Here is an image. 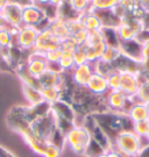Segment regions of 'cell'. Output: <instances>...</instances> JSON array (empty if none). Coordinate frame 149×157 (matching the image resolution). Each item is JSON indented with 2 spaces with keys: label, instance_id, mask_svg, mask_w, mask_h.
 I'll return each instance as SVG.
<instances>
[{
  "label": "cell",
  "instance_id": "1",
  "mask_svg": "<svg viewBox=\"0 0 149 157\" xmlns=\"http://www.w3.org/2000/svg\"><path fill=\"white\" fill-rule=\"evenodd\" d=\"M146 147L144 141L133 130H122L112 140V148L124 157H138Z\"/></svg>",
  "mask_w": 149,
  "mask_h": 157
},
{
  "label": "cell",
  "instance_id": "2",
  "mask_svg": "<svg viewBox=\"0 0 149 157\" xmlns=\"http://www.w3.org/2000/svg\"><path fill=\"white\" fill-rule=\"evenodd\" d=\"M91 141V134L84 126H73L65 134V146L78 156H85Z\"/></svg>",
  "mask_w": 149,
  "mask_h": 157
},
{
  "label": "cell",
  "instance_id": "3",
  "mask_svg": "<svg viewBox=\"0 0 149 157\" xmlns=\"http://www.w3.org/2000/svg\"><path fill=\"white\" fill-rule=\"evenodd\" d=\"M103 99L107 111L116 114L127 115L128 109L133 105V98H129L121 90H110Z\"/></svg>",
  "mask_w": 149,
  "mask_h": 157
},
{
  "label": "cell",
  "instance_id": "4",
  "mask_svg": "<svg viewBox=\"0 0 149 157\" xmlns=\"http://www.w3.org/2000/svg\"><path fill=\"white\" fill-rule=\"evenodd\" d=\"M50 20L47 19L43 8L36 4H28L22 8V25L36 27L39 30L49 27Z\"/></svg>",
  "mask_w": 149,
  "mask_h": 157
},
{
  "label": "cell",
  "instance_id": "5",
  "mask_svg": "<svg viewBox=\"0 0 149 157\" xmlns=\"http://www.w3.org/2000/svg\"><path fill=\"white\" fill-rule=\"evenodd\" d=\"M37 34H39V29L36 27L22 25L18 32V35L14 39V45H17L18 48H20L25 52H30L34 49Z\"/></svg>",
  "mask_w": 149,
  "mask_h": 157
},
{
  "label": "cell",
  "instance_id": "6",
  "mask_svg": "<svg viewBox=\"0 0 149 157\" xmlns=\"http://www.w3.org/2000/svg\"><path fill=\"white\" fill-rule=\"evenodd\" d=\"M25 67L29 75H32L35 78H40L48 70V62L44 57V54L30 51L28 52Z\"/></svg>",
  "mask_w": 149,
  "mask_h": 157
},
{
  "label": "cell",
  "instance_id": "7",
  "mask_svg": "<svg viewBox=\"0 0 149 157\" xmlns=\"http://www.w3.org/2000/svg\"><path fill=\"white\" fill-rule=\"evenodd\" d=\"M60 47H61V42L53 35L49 28H44L42 30H39L37 37L35 40L33 51L45 54L47 51L57 49Z\"/></svg>",
  "mask_w": 149,
  "mask_h": 157
},
{
  "label": "cell",
  "instance_id": "8",
  "mask_svg": "<svg viewBox=\"0 0 149 157\" xmlns=\"http://www.w3.org/2000/svg\"><path fill=\"white\" fill-rule=\"evenodd\" d=\"M57 128L56 126V120L50 111L48 114H45L41 118L36 119L35 121L32 122V129L35 134L42 137L43 140H48L51 133Z\"/></svg>",
  "mask_w": 149,
  "mask_h": 157
},
{
  "label": "cell",
  "instance_id": "9",
  "mask_svg": "<svg viewBox=\"0 0 149 157\" xmlns=\"http://www.w3.org/2000/svg\"><path fill=\"white\" fill-rule=\"evenodd\" d=\"M140 85H141L140 72H131V71L120 72V90L129 98H133L136 94Z\"/></svg>",
  "mask_w": 149,
  "mask_h": 157
},
{
  "label": "cell",
  "instance_id": "10",
  "mask_svg": "<svg viewBox=\"0 0 149 157\" xmlns=\"http://www.w3.org/2000/svg\"><path fill=\"white\" fill-rule=\"evenodd\" d=\"M93 64L85 63V64H82V65L75 67L69 72V75H70V79H71L73 85L79 86V87H86L88 80L91 78V76L93 75Z\"/></svg>",
  "mask_w": 149,
  "mask_h": 157
},
{
  "label": "cell",
  "instance_id": "11",
  "mask_svg": "<svg viewBox=\"0 0 149 157\" xmlns=\"http://www.w3.org/2000/svg\"><path fill=\"white\" fill-rule=\"evenodd\" d=\"M22 8L23 6L18 4L7 2L1 12V17L10 27H21L22 26Z\"/></svg>",
  "mask_w": 149,
  "mask_h": 157
},
{
  "label": "cell",
  "instance_id": "12",
  "mask_svg": "<svg viewBox=\"0 0 149 157\" xmlns=\"http://www.w3.org/2000/svg\"><path fill=\"white\" fill-rule=\"evenodd\" d=\"M86 90L96 97H104L110 91L106 77L100 75V73L93 72V75L91 76V78L88 80V85H86Z\"/></svg>",
  "mask_w": 149,
  "mask_h": 157
},
{
  "label": "cell",
  "instance_id": "13",
  "mask_svg": "<svg viewBox=\"0 0 149 157\" xmlns=\"http://www.w3.org/2000/svg\"><path fill=\"white\" fill-rule=\"evenodd\" d=\"M48 28L50 29V32L53 33V35L61 43L70 39L71 33H70V28H69V25H68V20L63 19V17H57L56 19L51 20Z\"/></svg>",
  "mask_w": 149,
  "mask_h": 157
},
{
  "label": "cell",
  "instance_id": "14",
  "mask_svg": "<svg viewBox=\"0 0 149 157\" xmlns=\"http://www.w3.org/2000/svg\"><path fill=\"white\" fill-rule=\"evenodd\" d=\"M127 117L133 124L143 120H149V107L146 104L133 100V105L128 109Z\"/></svg>",
  "mask_w": 149,
  "mask_h": 157
},
{
  "label": "cell",
  "instance_id": "15",
  "mask_svg": "<svg viewBox=\"0 0 149 157\" xmlns=\"http://www.w3.org/2000/svg\"><path fill=\"white\" fill-rule=\"evenodd\" d=\"M80 21L83 23L84 28L90 32H97V30H101L103 28V25L100 21L99 17L97 15V13L92 10H90L88 12H85L83 14H79L78 15Z\"/></svg>",
  "mask_w": 149,
  "mask_h": 157
},
{
  "label": "cell",
  "instance_id": "16",
  "mask_svg": "<svg viewBox=\"0 0 149 157\" xmlns=\"http://www.w3.org/2000/svg\"><path fill=\"white\" fill-rule=\"evenodd\" d=\"M41 94L43 97V100L51 105L56 101L63 100L65 97V92L60 86H42Z\"/></svg>",
  "mask_w": 149,
  "mask_h": 157
},
{
  "label": "cell",
  "instance_id": "17",
  "mask_svg": "<svg viewBox=\"0 0 149 157\" xmlns=\"http://www.w3.org/2000/svg\"><path fill=\"white\" fill-rule=\"evenodd\" d=\"M22 92H23V95H25L26 100L28 101L29 106H35V105H39L44 101L43 97L41 94V90L34 87V86L22 84Z\"/></svg>",
  "mask_w": 149,
  "mask_h": 157
},
{
  "label": "cell",
  "instance_id": "18",
  "mask_svg": "<svg viewBox=\"0 0 149 157\" xmlns=\"http://www.w3.org/2000/svg\"><path fill=\"white\" fill-rule=\"evenodd\" d=\"M121 52H120V49L116 48V47H106L105 51L103 54V56L99 61L104 63H107V64H113L116 59L120 57Z\"/></svg>",
  "mask_w": 149,
  "mask_h": 157
},
{
  "label": "cell",
  "instance_id": "19",
  "mask_svg": "<svg viewBox=\"0 0 149 157\" xmlns=\"http://www.w3.org/2000/svg\"><path fill=\"white\" fill-rule=\"evenodd\" d=\"M68 4L76 14H83L91 10V2L88 0H68Z\"/></svg>",
  "mask_w": 149,
  "mask_h": 157
},
{
  "label": "cell",
  "instance_id": "20",
  "mask_svg": "<svg viewBox=\"0 0 149 157\" xmlns=\"http://www.w3.org/2000/svg\"><path fill=\"white\" fill-rule=\"evenodd\" d=\"M58 65L63 72H70L75 67L73 63V54L72 52H64L62 51V56L58 61Z\"/></svg>",
  "mask_w": 149,
  "mask_h": 157
},
{
  "label": "cell",
  "instance_id": "21",
  "mask_svg": "<svg viewBox=\"0 0 149 157\" xmlns=\"http://www.w3.org/2000/svg\"><path fill=\"white\" fill-rule=\"evenodd\" d=\"M118 4H119V0H92L91 10L92 11H110Z\"/></svg>",
  "mask_w": 149,
  "mask_h": 157
},
{
  "label": "cell",
  "instance_id": "22",
  "mask_svg": "<svg viewBox=\"0 0 149 157\" xmlns=\"http://www.w3.org/2000/svg\"><path fill=\"white\" fill-rule=\"evenodd\" d=\"M107 85L110 90H120V72L113 70L106 76Z\"/></svg>",
  "mask_w": 149,
  "mask_h": 157
},
{
  "label": "cell",
  "instance_id": "23",
  "mask_svg": "<svg viewBox=\"0 0 149 157\" xmlns=\"http://www.w3.org/2000/svg\"><path fill=\"white\" fill-rule=\"evenodd\" d=\"M12 45H14V39L10 33L8 28L0 29V47L2 49H7V48H11Z\"/></svg>",
  "mask_w": 149,
  "mask_h": 157
},
{
  "label": "cell",
  "instance_id": "24",
  "mask_svg": "<svg viewBox=\"0 0 149 157\" xmlns=\"http://www.w3.org/2000/svg\"><path fill=\"white\" fill-rule=\"evenodd\" d=\"M73 63H75V67L88 63V58H86V52H85L84 45H78L77 48H76V50L73 51Z\"/></svg>",
  "mask_w": 149,
  "mask_h": 157
},
{
  "label": "cell",
  "instance_id": "25",
  "mask_svg": "<svg viewBox=\"0 0 149 157\" xmlns=\"http://www.w3.org/2000/svg\"><path fill=\"white\" fill-rule=\"evenodd\" d=\"M149 130V120H143V121H139L133 124V132L135 134L143 139L146 134Z\"/></svg>",
  "mask_w": 149,
  "mask_h": 157
},
{
  "label": "cell",
  "instance_id": "26",
  "mask_svg": "<svg viewBox=\"0 0 149 157\" xmlns=\"http://www.w3.org/2000/svg\"><path fill=\"white\" fill-rule=\"evenodd\" d=\"M88 32L86 29H80V30H78L76 33H72L70 35V40L77 47L78 45H83L86 42V40H88Z\"/></svg>",
  "mask_w": 149,
  "mask_h": 157
},
{
  "label": "cell",
  "instance_id": "27",
  "mask_svg": "<svg viewBox=\"0 0 149 157\" xmlns=\"http://www.w3.org/2000/svg\"><path fill=\"white\" fill-rule=\"evenodd\" d=\"M63 154V149L58 148V147L54 146L51 143H47V146L44 148V151L42 157H61Z\"/></svg>",
  "mask_w": 149,
  "mask_h": 157
},
{
  "label": "cell",
  "instance_id": "28",
  "mask_svg": "<svg viewBox=\"0 0 149 157\" xmlns=\"http://www.w3.org/2000/svg\"><path fill=\"white\" fill-rule=\"evenodd\" d=\"M62 56V50H61V47L57 48V49H53V50L47 51L44 54V57L47 59L48 64H57L60 58Z\"/></svg>",
  "mask_w": 149,
  "mask_h": 157
},
{
  "label": "cell",
  "instance_id": "29",
  "mask_svg": "<svg viewBox=\"0 0 149 157\" xmlns=\"http://www.w3.org/2000/svg\"><path fill=\"white\" fill-rule=\"evenodd\" d=\"M97 157H124L120 154V152H118L116 150V149H110V150H107V151H104V152H101L100 155H98Z\"/></svg>",
  "mask_w": 149,
  "mask_h": 157
},
{
  "label": "cell",
  "instance_id": "30",
  "mask_svg": "<svg viewBox=\"0 0 149 157\" xmlns=\"http://www.w3.org/2000/svg\"><path fill=\"white\" fill-rule=\"evenodd\" d=\"M0 157H15V155H13L11 151H8L4 147H0Z\"/></svg>",
  "mask_w": 149,
  "mask_h": 157
},
{
  "label": "cell",
  "instance_id": "31",
  "mask_svg": "<svg viewBox=\"0 0 149 157\" xmlns=\"http://www.w3.org/2000/svg\"><path fill=\"white\" fill-rule=\"evenodd\" d=\"M35 4L39 5L40 7H43V6L53 4V0H35Z\"/></svg>",
  "mask_w": 149,
  "mask_h": 157
},
{
  "label": "cell",
  "instance_id": "32",
  "mask_svg": "<svg viewBox=\"0 0 149 157\" xmlns=\"http://www.w3.org/2000/svg\"><path fill=\"white\" fill-rule=\"evenodd\" d=\"M7 2H12V4H18V5H21V6H26L28 5L27 0H7Z\"/></svg>",
  "mask_w": 149,
  "mask_h": 157
},
{
  "label": "cell",
  "instance_id": "33",
  "mask_svg": "<svg viewBox=\"0 0 149 157\" xmlns=\"http://www.w3.org/2000/svg\"><path fill=\"white\" fill-rule=\"evenodd\" d=\"M10 27L8 25H7V22L5 21V19L0 15V29H7Z\"/></svg>",
  "mask_w": 149,
  "mask_h": 157
},
{
  "label": "cell",
  "instance_id": "34",
  "mask_svg": "<svg viewBox=\"0 0 149 157\" xmlns=\"http://www.w3.org/2000/svg\"><path fill=\"white\" fill-rule=\"evenodd\" d=\"M7 4V0H0V15H1V12H2V8L4 6Z\"/></svg>",
  "mask_w": 149,
  "mask_h": 157
},
{
  "label": "cell",
  "instance_id": "35",
  "mask_svg": "<svg viewBox=\"0 0 149 157\" xmlns=\"http://www.w3.org/2000/svg\"><path fill=\"white\" fill-rule=\"evenodd\" d=\"M143 141H144V143H146V146H149V130H148V133L146 134V136L143 137Z\"/></svg>",
  "mask_w": 149,
  "mask_h": 157
},
{
  "label": "cell",
  "instance_id": "36",
  "mask_svg": "<svg viewBox=\"0 0 149 157\" xmlns=\"http://www.w3.org/2000/svg\"><path fill=\"white\" fill-rule=\"evenodd\" d=\"M2 50H4V49L0 47V57H1V55H2Z\"/></svg>",
  "mask_w": 149,
  "mask_h": 157
},
{
  "label": "cell",
  "instance_id": "37",
  "mask_svg": "<svg viewBox=\"0 0 149 157\" xmlns=\"http://www.w3.org/2000/svg\"><path fill=\"white\" fill-rule=\"evenodd\" d=\"M88 1H90V2H91V1H92V0H88Z\"/></svg>",
  "mask_w": 149,
  "mask_h": 157
}]
</instances>
